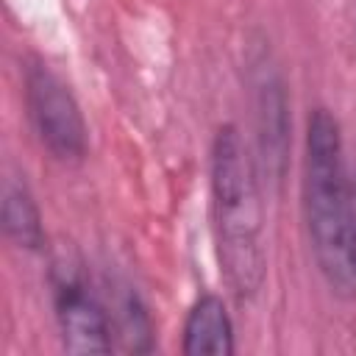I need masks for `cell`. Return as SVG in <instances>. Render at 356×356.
<instances>
[{
	"label": "cell",
	"instance_id": "cell-1",
	"mask_svg": "<svg viewBox=\"0 0 356 356\" xmlns=\"http://www.w3.org/2000/svg\"><path fill=\"white\" fill-rule=\"evenodd\" d=\"M303 217L309 245L325 284L337 295L353 298V175L345 161L339 122L325 108H314L306 125Z\"/></svg>",
	"mask_w": 356,
	"mask_h": 356
},
{
	"label": "cell",
	"instance_id": "cell-2",
	"mask_svg": "<svg viewBox=\"0 0 356 356\" xmlns=\"http://www.w3.org/2000/svg\"><path fill=\"white\" fill-rule=\"evenodd\" d=\"M211 228L220 273L236 300H250L264 284L261 195L253 159L236 125H222L211 142Z\"/></svg>",
	"mask_w": 356,
	"mask_h": 356
},
{
	"label": "cell",
	"instance_id": "cell-3",
	"mask_svg": "<svg viewBox=\"0 0 356 356\" xmlns=\"http://www.w3.org/2000/svg\"><path fill=\"white\" fill-rule=\"evenodd\" d=\"M25 108L39 145L56 161H83L89 136L81 106L67 83L42 61H31L25 67Z\"/></svg>",
	"mask_w": 356,
	"mask_h": 356
},
{
	"label": "cell",
	"instance_id": "cell-4",
	"mask_svg": "<svg viewBox=\"0 0 356 356\" xmlns=\"http://www.w3.org/2000/svg\"><path fill=\"white\" fill-rule=\"evenodd\" d=\"M50 292L56 323L61 331V345L70 353H108L111 317L86 281V273L75 253H56L50 261Z\"/></svg>",
	"mask_w": 356,
	"mask_h": 356
},
{
	"label": "cell",
	"instance_id": "cell-5",
	"mask_svg": "<svg viewBox=\"0 0 356 356\" xmlns=\"http://www.w3.org/2000/svg\"><path fill=\"white\" fill-rule=\"evenodd\" d=\"M253 106H256V139H259V161L270 181H281L289 150V106L281 75L270 64L267 53H259L253 61Z\"/></svg>",
	"mask_w": 356,
	"mask_h": 356
},
{
	"label": "cell",
	"instance_id": "cell-6",
	"mask_svg": "<svg viewBox=\"0 0 356 356\" xmlns=\"http://www.w3.org/2000/svg\"><path fill=\"white\" fill-rule=\"evenodd\" d=\"M184 353L186 356H231L234 325L220 295H200L184 323Z\"/></svg>",
	"mask_w": 356,
	"mask_h": 356
},
{
	"label": "cell",
	"instance_id": "cell-7",
	"mask_svg": "<svg viewBox=\"0 0 356 356\" xmlns=\"http://www.w3.org/2000/svg\"><path fill=\"white\" fill-rule=\"evenodd\" d=\"M3 231L17 248L25 250H42L47 242L39 206L25 184L8 181L3 189Z\"/></svg>",
	"mask_w": 356,
	"mask_h": 356
},
{
	"label": "cell",
	"instance_id": "cell-8",
	"mask_svg": "<svg viewBox=\"0 0 356 356\" xmlns=\"http://www.w3.org/2000/svg\"><path fill=\"white\" fill-rule=\"evenodd\" d=\"M117 325H120V337L125 339L128 350H150L153 348L150 317L136 295H125L117 303Z\"/></svg>",
	"mask_w": 356,
	"mask_h": 356
},
{
	"label": "cell",
	"instance_id": "cell-9",
	"mask_svg": "<svg viewBox=\"0 0 356 356\" xmlns=\"http://www.w3.org/2000/svg\"><path fill=\"white\" fill-rule=\"evenodd\" d=\"M350 175H353V256H356V170H350Z\"/></svg>",
	"mask_w": 356,
	"mask_h": 356
}]
</instances>
